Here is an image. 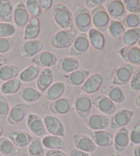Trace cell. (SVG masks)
Returning a JSON list of instances; mask_svg holds the SVG:
<instances>
[{"instance_id":"obj_23","label":"cell","mask_w":140,"mask_h":156,"mask_svg":"<svg viewBox=\"0 0 140 156\" xmlns=\"http://www.w3.org/2000/svg\"><path fill=\"white\" fill-rule=\"evenodd\" d=\"M11 141L19 148H24L28 147L33 141V136L26 131L24 130H13L9 133V138Z\"/></svg>"},{"instance_id":"obj_50","label":"cell","mask_w":140,"mask_h":156,"mask_svg":"<svg viewBox=\"0 0 140 156\" xmlns=\"http://www.w3.org/2000/svg\"><path fill=\"white\" fill-rule=\"evenodd\" d=\"M105 0H86L85 1V5L87 9H95V8L98 7L103 5V4H105Z\"/></svg>"},{"instance_id":"obj_51","label":"cell","mask_w":140,"mask_h":156,"mask_svg":"<svg viewBox=\"0 0 140 156\" xmlns=\"http://www.w3.org/2000/svg\"><path fill=\"white\" fill-rule=\"evenodd\" d=\"M39 5L41 11H48L53 7L54 1L53 0H39Z\"/></svg>"},{"instance_id":"obj_10","label":"cell","mask_w":140,"mask_h":156,"mask_svg":"<svg viewBox=\"0 0 140 156\" xmlns=\"http://www.w3.org/2000/svg\"><path fill=\"white\" fill-rule=\"evenodd\" d=\"M26 126L29 131L37 136V138H43L47 135V130L43 119L37 113H30L26 117Z\"/></svg>"},{"instance_id":"obj_14","label":"cell","mask_w":140,"mask_h":156,"mask_svg":"<svg viewBox=\"0 0 140 156\" xmlns=\"http://www.w3.org/2000/svg\"><path fill=\"white\" fill-rule=\"evenodd\" d=\"M73 143L75 148L81 150L82 152L91 154L96 151V145L94 143L90 136L81 133H75L73 134Z\"/></svg>"},{"instance_id":"obj_9","label":"cell","mask_w":140,"mask_h":156,"mask_svg":"<svg viewBox=\"0 0 140 156\" xmlns=\"http://www.w3.org/2000/svg\"><path fill=\"white\" fill-rule=\"evenodd\" d=\"M134 116V111L130 109H122L112 115L110 119V127L114 130H118L126 126L131 122Z\"/></svg>"},{"instance_id":"obj_27","label":"cell","mask_w":140,"mask_h":156,"mask_svg":"<svg viewBox=\"0 0 140 156\" xmlns=\"http://www.w3.org/2000/svg\"><path fill=\"white\" fill-rule=\"evenodd\" d=\"M91 75V71L89 69H79L77 70L74 71L70 74L65 75L64 79L68 83V84L74 87H79L82 86Z\"/></svg>"},{"instance_id":"obj_39","label":"cell","mask_w":140,"mask_h":156,"mask_svg":"<svg viewBox=\"0 0 140 156\" xmlns=\"http://www.w3.org/2000/svg\"><path fill=\"white\" fill-rule=\"evenodd\" d=\"M140 40V27L126 29L122 37V41L125 47H133Z\"/></svg>"},{"instance_id":"obj_55","label":"cell","mask_w":140,"mask_h":156,"mask_svg":"<svg viewBox=\"0 0 140 156\" xmlns=\"http://www.w3.org/2000/svg\"><path fill=\"white\" fill-rule=\"evenodd\" d=\"M133 154H134V156H140V145L135 147L134 151H133Z\"/></svg>"},{"instance_id":"obj_33","label":"cell","mask_w":140,"mask_h":156,"mask_svg":"<svg viewBox=\"0 0 140 156\" xmlns=\"http://www.w3.org/2000/svg\"><path fill=\"white\" fill-rule=\"evenodd\" d=\"M13 5L11 1L0 0V21L12 23L13 21Z\"/></svg>"},{"instance_id":"obj_36","label":"cell","mask_w":140,"mask_h":156,"mask_svg":"<svg viewBox=\"0 0 140 156\" xmlns=\"http://www.w3.org/2000/svg\"><path fill=\"white\" fill-rule=\"evenodd\" d=\"M22 83L19 78H13L5 81L0 87V91L5 95H14L20 90Z\"/></svg>"},{"instance_id":"obj_41","label":"cell","mask_w":140,"mask_h":156,"mask_svg":"<svg viewBox=\"0 0 140 156\" xmlns=\"http://www.w3.org/2000/svg\"><path fill=\"white\" fill-rule=\"evenodd\" d=\"M28 156H45L46 151L40 138L33 139V141L28 146Z\"/></svg>"},{"instance_id":"obj_31","label":"cell","mask_w":140,"mask_h":156,"mask_svg":"<svg viewBox=\"0 0 140 156\" xmlns=\"http://www.w3.org/2000/svg\"><path fill=\"white\" fill-rule=\"evenodd\" d=\"M105 96L108 97L115 104H124L125 101V95L124 90L116 85H109L103 89Z\"/></svg>"},{"instance_id":"obj_53","label":"cell","mask_w":140,"mask_h":156,"mask_svg":"<svg viewBox=\"0 0 140 156\" xmlns=\"http://www.w3.org/2000/svg\"><path fill=\"white\" fill-rule=\"evenodd\" d=\"M68 156H91L90 154L82 152L81 150H78L75 148H71L69 151Z\"/></svg>"},{"instance_id":"obj_30","label":"cell","mask_w":140,"mask_h":156,"mask_svg":"<svg viewBox=\"0 0 140 156\" xmlns=\"http://www.w3.org/2000/svg\"><path fill=\"white\" fill-rule=\"evenodd\" d=\"M88 37H89V44L93 48L98 51L103 50L105 47V38L102 32L92 27L88 32Z\"/></svg>"},{"instance_id":"obj_19","label":"cell","mask_w":140,"mask_h":156,"mask_svg":"<svg viewBox=\"0 0 140 156\" xmlns=\"http://www.w3.org/2000/svg\"><path fill=\"white\" fill-rule=\"evenodd\" d=\"M105 9L113 20H122L127 13L124 5L123 1L121 0H109L105 2Z\"/></svg>"},{"instance_id":"obj_28","label":"cell","mask_w":140,"mask_h":156,"mask_svg":"<svg viewBox=\"0 0 140 156\" xmlns=\"http://www.w3.org/2000/svg\"><path fill=\"white\" fill-rule=\"evenodd\" d=\"M40 30H41V26H40V19L32 17L30 18L26 27H25L23 39L25 40V41L38 39V37L40 34Z\"/></svg>"},{"instance_id":"obj_38","label":"cell","mask_w":140,"mask_h":156,"mask_svg":"<svg viewBox=\"0 0 140 156\" xmlns=\"http://www.w3.org/2000/svg\"><path fill=\"white\" fill-rule=\"evenodd\" d=\"M19 148L6 137L0 138V154L3 156H15L19 154Z\"/></svg>"},{"instance_id":"obj_8","label":"cell","mask_w":140,"mask_h":156,"mask_svg":"<svg viewBox=\"0 0 140 156\" xmlns=\"http://www.w3.org/2000/svg\"><path fill=\"white\" fill-rule=\"evenodd\" d=\"M133 66L130 64H124L119 66L115 70L112 77V85L123 86L130 83L133 75Z\"/></svg>"},{"instance_id":"obj_45","label":"cell","mask_w":140,"mask_h":156,"mask_svg":"<svg viewBox=\"0 0 140 156\" xmlns=\"http://www.w3.org/2000/svg\"><path fill=\"white\" fill-rule=\"evenodd\" d=\"M15 44V38H0V55L6 54L12 49Z\"/></svg>"},{"instance_id":"obj_42","label":"cell","mask_w":140,"mask_h":156,"mask_svg":"<svg viewBox=\"0 0 140 156\" xmlns=\"http://www.w3.org/2000/svg\"><path fill=\"white\" fill-rule=\"evenodd\" d=\"M120 21L122 22L125 29L138 28L140 27V14H126Z\"/></svg>"},{"instance_id":"obj_13","label":"cell","mask_w":140,"mask_h":156,"mask_svg":"<svg viewBox=\"0 0 140 156\" xmlns=\"http://www.w3.org/2000/svg\"><path fill=\"white\" fill-rule=\"evenodd\" d=\"M74 106L77 115L82 119H86L90 115L92 112V99L86 94H81L75 100Z\"/></svg>"},{"instance_id":"obj_25","label":"cell","mask_w":140,"mask_h":156,"mask_svg":"<svg viewBox=\"0 0 140 156\" xmlns=\"http://www.w3.org/2000/svg\"><path fill=\"white\" fill-rule=\"evenodd\" d=\"M90 138L93 140L96 147H110L113 146L114 135L106 130L91 131Z\"/></svg>"},{"instance_id":"obj_34","label":"cell","mask_w":140,"mask_h":156,"mask_svg":"<svg viewBox=\"0 0 140 156\" xmlns=\"http://www.w3.org/2000/svg\"><path fill=\"white\" fill-rule=\"evenodd\" d=\"M40 67H38L35 64H31L26 69L20 71V74L19 75V79L22 83H30L37 79L39 74H40Z\"/></svg>"},{"instance_id":"obj_58","label":"cell","mask_w":140,"mask_h":156,"mask_svg":"<svg viewBox=\"0 0 140 156\" xmlns=\"http://www.w3.org/2000/svg\"><path fill=\"white\" fill-rule=\"evenodd\" d=\"M109 156H122L121 154H119L117 153H114V154H110Z\"/></svg>"},{"instance_id":"obj_56","label":"cell","mask_w":140,"mask_h":156,"mask_svg":"<svg viewBox=\"0 0 140 156\" xmlns=\"http://www.w3.org/2000/svg\"><path fill=\"white\" fill-rule=\"evenodd\" d=\"M135 105H137V107L140 108V93L136 97V99H135Z\"/></svg>"},{"instance_id":"obj_4","label":"cell","mask_w":140,"mask_h":156,"mask_svg":"<svg viewBox=\"0 0 140 156\" xmlns=\"http://www.w3.org/2000/svg\"><path fill=\"white\" fill-rule=\"evenodd\" d=\"M91 22L94 26V28L103 33L107 31L109 24L110 22V18L103 5L98 6L91 10Z\"/></svg>"},{"instance_id":"obj_26","label":"cell","mask_w":140,"mask_h":156,"mask_svg":"<svg viewBox=\"0 0 140 156\" xmlns=\"http://www.w3.org/2000/svg\"><path fill=\"white\" fill-rule=\"evenodd\" d=\"M130 145V132L126 127L117 130L114 135L113 146L117 152H124Z\"/></svg>"},{"instance_id":"obj_52","label":"cell","mask_w":140,"mask_h":156,"mask_svg":"<svg viewBox=\"0 0 140 156\" xmlns=\"http://www.w3.org/2000/svg\"><path fill=\"white\" fill-rule=\"evenodd\" d=\"M45 156H68L63 150H47Z\"/></svg>"},{"instance_id":"obj_3","label":"cell","mask_w":140,"mask_h":156,"mask_svg":"<svg viewBox=\"0 0 140 156\" xmlns=\"http://www.w3.org/2000/svg\"><path fill=\"white\" fill-rule=\"evenodd\" d=\"M74 27L82 34L88 33L92 28L90 11L86 7L78 6L74 13Z\"/></svg>"},{"instance_id":"obj_15","label":"cell","mask_w":140,"mask_h":156,"mask_svg":"<svg viewBox=\"0 0 140 156\" xmlns=\"http://www.w3.org/2000/svg\"><path fill=\"white\" fill-rule=\"evenodd\" d=\"M103 83V76L99 74H91L82 85L81 86L82 91L86 95H91L96 93L102 88Z\"/></svg>"},{"instance_id":"obj_12","label":"cell","mask_w":140,"mask_h":156,"mask_svg":"<svg viewBox=\"0 0 140 156\" xmlns=\"http://www.w3.org/2000/svg\"><path fill=\"white\" fill-rule=\"evenodd\" d=\"M86 126L91 131L105 130L110 126V119L108 116L103 114H90L84 119Z\"/></svg>"},{"instance_id":"obj_47","label":"cell","mask_w":140,"mask_h":156,"mask_svg":"<svg viewBox=\"0 0 140 156\" xmlns=\"http://www.w3.org/2000/svg\"><path fill=\"white\" fill-rule=\"evenodd\" d=\"M10 109L11 106L6 98H5L4 96H0V120L7 119Z\"/></svg>"},{"instance_id":"obj_37","label":"cell","mask_w":140,"mask_h":156,"mask_svg":"<svg viewBox=\"0 0 140 156\" xmlns=\"http://www.w3.org/2000/svg\"><path fill=\"white\" fill-rule=\"evenodd\" d=\"M19 96L23 101L29 104H33L41 98L42 93L40 92L35 88H33L31 86H26L21 90Z\"/></svg>"},{"instance_id":"obj_1","label":"cell","mask_w":140,"mask_h":156,"mask_svg":"<svg viewBox=\"0 0 140 156\" xmlns=\"http://www.w3.org/2000/svg\"><path fill=\"white\" fill-rule=\"evenodd\" d=\"M53 20L61 30L74 29V14L66 5L58 3L52 9Z\"/></svg>"},{"instance_id":"obj_48","label":"cell","mask_w":140,"mask_h":156,"mask_svg":"<svg viewBox=\"0 0 140 156\" xmlns=\"http://www.w3.org/2000/svg\"><path fill=\"white\" fill-rule=\"evenodd\" d=\"M130 145H140V122L137 123L130 132Z\"/></svg>"},{"instance_id":"obj_16","label":"cell","mask_w":140,"mask_h":156,"mask_svg":"<svg viewBox=\"0 0 140 156\" xmlns=\"http://www.w3.org/2000/svg\"><path fill=\"white\" fill-rule=\"evenodd\" d=\"M58 56L54 53L50 51H41L40 54L35 55L32 60V63L37 65L38 67H42L44 69H51L55 66L58 62Z\"/></svg>"},{"instance_id":"obj_35","label":"cell","mask_w":140,"mask_h":156,"mask_svg":"<svg viewBox=\"0 0 140 156\" xmlns=\"http://www.w3.org/2000/svg\"><path fill=\"white\" fill-rule=\"evenodd\" d=\"M20 74L19 68L15 64H6L0 68V81L5 82L8 80L17 78Z\"/></svg>"},{"instance_id":"obj_22","label":"cell","mask_w":140,"mask_h":156,"mask_svg":"<svg viewBox=\"0 0 140 156\" xmlns=\"http://www.w3.org/2000/svg\"><path fill=\"white\" fill-rule=\"evenodd\" d=\"M56 67L58 70L65 75H68L79 69L81 68V62L75 57L63 56L58 59Z\"/></svg>"},{"instance_id":"obj_11","label":"cell","mask_w":140,"mask_h":156,"mask_svg":"<svg viewBox=\"0 0 140 156\" xmlns=\"http://www.w3.org/2000/svg\"><path fill=\"white\" fill-rule=\"evenodd\" d=\"M90 48L88 34H80L75 37L72 46L70 47L69 54L72 57L81 56L85 55Z\"/></svg>"},{"instance_id":"obj_43","label":"cell","mask_w":140,"mask_h":156,"mask_svg":"<svg viewBox=\"0 0 140 156\" xmlns=\"http://www.w3.org/2000/svg\"><path fill=\"white\" fill-rule=\"evenodd\" d=\"M17 32V28L12 23L0 22V38L13 37Z\"/></svg>"},{"instance_id":"obj_17","label":"cell","mask_w":140,"mask_h":156,"mask_svg":"<svg viewBox=\"0 0 140 156\" xmlns=\"http://www.w3.org/2000/svg\"><path fill=\"white\" fill-rule=\"evenodd\" d=\"M118 55L125 63L131 66H140V48L138 47H123L118 50Z\"/></svg>"},{"instance_id":"obj_32","label":"cell","mask_w":140,"mask_h":156,"mask_svg":"<svg viewBox=\"0 0 140 156\" xmlns=\"http://www.w3.org/2000/svg\"><path fill=\"white\" fill-rule=\"evenodd\" d=\"M44 147L48 150H63L65 148V142L62 138L54 135H46L41 139Z\"/></svg>"},{"instance_id":"obj_20","label":"cell","mask_w":140,"mask_h":156,"mask_svg":"<svg viewBox=\"0 0 140 156\" xmlns=\"http://www.w3.org/2000/svg\"><path fill=\"white\" fill-rule=\"evenodd\" d=\"M93 105L104 115H113L117 112L116 104L105 95H99L92 99Z\"/></svg>"},{"instance_id":"obj_7","label":"cell","mask_w":140,"mask_h":156,"mask_svg":"<svg viewBox=\"0 0 140 156\" xmlns=\"http://www.w3.org/2000/svg\"><path fill=\"white\" fill-rule=\"evenodd\" d=\"M75 100L68 97H62L49 105V112L53 115H66L75 110Z\"/></svg>"},{"instance_id":"obj_21","label":"cell","mask_w":140,"mask_h":156,"mask_svg":"<svg viewBox=\"0 0 140 156\" xmlns=\"http://www.w3.org/2000/svg\"><path fill=\"white\" fill-rule=\"evenodd\" d=\"M30 20V14L26 7L25 2H19L13 10V22L19 29H25Z\"/></svg>"},{"instance_id":"obj_29","label":"cell","mask_w":140,"mask_h":156,"mask_svg":"<svg viewBox=\"0 0 140 156\" xmlns=\"http://www.w3.org/2000/svg\"><path fill=\"white\" fill-rule=\"evenodd\" d=\"M66 83L63 82H54L45 92V98L48 101L54 102L62 98L66 91Z\"/></svg>"},{"instance_id":"obj_24","label":"cell","mask_w":140,"mask_h":156,"mask_svg":"<svg viewBox=\"0 0 140 156\" xmlns=\"http://www.w3.org/2000/svg\"><path fill=\"white\" fill-rule=\"evenodd\" d=\"M54 74L52 69H43L36 79L37 90L40 93H45L50 86L54 83Z\"/></svg>"},{"instance_id":"obj_6","label":"cell","mask_w":140,"mask_h":156,"mask_svg":"<svg viewBox=\"0 0 140 156\" xmlns=\"http://www.w3.org/2000/svg\"><path fill=\"white\" fill-rule=\"evenodd\" d=\"M45 127L50 135L63 138L66 135V129L63 122L53 114H46L43 118Z\"/></svg>"},{"instance_id":"obj_54","label":"cell","mask_w":140,"mask_h":156,"mask_svg":"<svg viewBox=\"0 0 140 156\" xmlns=\"http://www.w3.org/2000/svg\"><path fill=\"white\" fill-rule=\"evenodd\" d=\"M7 64V60L5 57L3 55H0V68L2 66H5Z\"/></svg>"},{"instance_id":"obj_40","label":"cell","mask_w":140,"mask_h":156,"mask_svg":"<svg viewBox=\"0 0 140 156\" xmlns=\"http://www.w3.org/2000/svg\"><path fill=\"white\" fill-rule=\"evenodd\" d=\"M126 29L124 28L122 22L119 20H110L108 27V33L115 40H120L124 35Z\"/></svg>"},{"instance_id":"obj_2","label":"cell","mask_w":140,"mask_h":156,"mask_svg":"<svg viewBox=\"0 0 140 156\" xmlns=\"http://www.w3.org/2000/svg\"><path fill=\"white\" fill-rule=\"evenodd\" d=\"M77 33L75 30H60L49 40V44L55 49H66L72 46Z\"/></svg>"},{"instance_id":"obj_57","label":"cell","mask_w":140,"mask_h":156,"mask_svg":"<svg viewBox=\"0 0 140 156\" xmlns=\"http://www.w3.org/2000/svg\"><path fill=\"white\" fill-rule=\"evenodd\" d=\"M3 133H4V128H3V126H0V138L2 137Z\"/></svg>"},{"instance_id":"obj_59","label":"cell","mask_w":140,"mask_h":156,"mask_svg":"<svg viewBox=\"0 0 140 156\" xmlns=\"http://www.w3.org/2000/svg\"><path fill=\"white\" fill-rule=\"evenodd\" d=\"M138 48H140V40H139V41H138Z\"/></svg>"},{"instance_id":"obj_61","label":"cell","mask_w":140,"mask_h":156,"mask_svg":"<svg viewBox=\"0 0 140 156\" xmlns=\"http://www.w3.org/2000/svg\"><path fill=\"white\" fill-rule=\"evenodd\" d=\"M139 1H140V0H139Z\"/></svg>"},{"instance_id":"obj_44","label":"cell","mask_w":140,"mask_h":156,"mask_svg":"<svg viewBox=\"0 0 140 156\" xmlns=\"http://www.w3.org/2000/svg\"><path fill=\"white\" fill-rule=\"evenodd\" d=\"M25 5L30 16L33 18H39L41 15L42 11L37 0H27L25 2Z\"/></svg>"},{"instance_id":"obj_5","label":"cell","mask_w":140,"mask_h":156,"mask_svg":"<svg viewBox=\"0 0 140 156\" xmlns=\"http://www.w3.org/2000/svg\"><path fill=\"white\" fill-rule=\"evenodd\" d=\"M29 105L26 103H17L13 105L10 109V112L8 114L6 120L10 126H18L20 125L27 117Z\"/></svg>"},{"instance_id":"obj_49","label":"cell","mask_w":140,"mask_h":156,"mask_svg":"<svg viewBox=\"0 0 140 156\" xmlns=\"http://www.w3.org/2000/svg\"><path fill=\"white\" fill-rule=\"evenodd\" d=\"M130 87L134 91H139L140 90V67L135 69L133 72L131 79L130 81Z\"/></svg>"},{"instance_id":"obj_46","label":"cell","mask_w":140,"mask_h":156,"mask_svg":"<svg viewBox=\"0 0 140 156\" xmlns=\"http://www.w3.org/2000/svg\"><path fill=\"white\" fill-rule=\"evenodd\" d=\"M123 3L126 12H129L130 13L140 14L139 0H124Z\"/></svg>"},{"instance_id":"obj_18","label":"cell","mask_w":140,"mask_h":156,"mask_svg":"<svg viewBox=\"0 0 140 156\" xmlns=\"http://www.w3.org/2000/svg\"><path fill=\"white\" fill-rule=\"evenodd\" d=\"M43 48H44V42L40 39L26 41L21 46V55L26 58H33L35 55L40 54Z\"/></svg>"},{"instance_id":"obj_60","label":"cell","mask_w":140,"mask_h":156,"mask_svg":"<svg viewBox=\"0 0 140 156\" xmlns=\"http://www.w3.org/2000/svg\"><path fill=\"white\" fill-rule=\"evenodd\" d=\"M0 156H2V155H1V154H0Z\"/></svg>"}]
</instances>
